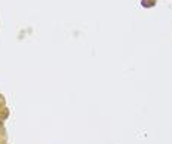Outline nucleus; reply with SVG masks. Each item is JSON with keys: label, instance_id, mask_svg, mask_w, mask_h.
<instances>
[{"label": "nucleus", "instance_id": "f257e3e1", "mask_svg": "<svg viewBox=\"0 0 172 144\" xmlns=\"http://www.w3.org/2000/svg\"><path fill=\"white\" fill-rule=\"evenodd\" d=\"M154 2L156 0H143L141 5H143L144 8H151V6H154Z\"/></svg>", "mask_w": 172, "mask_h": 144}]
</instances>
